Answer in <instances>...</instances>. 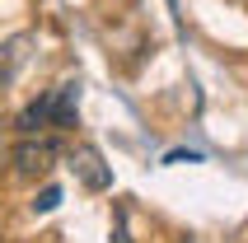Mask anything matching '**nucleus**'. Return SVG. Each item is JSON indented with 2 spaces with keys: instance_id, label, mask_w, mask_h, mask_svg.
<instances>
[{
  "instance_id": "nucleus-1",
  "label": "nucleus",
  "mask_w": 248,
  "mask_h": 243,
  "mask_svg": "<svg viewBox=\"0 0 248 243\" xmlns=\"http://www.w3.org/2000/svg\"><path fill=\"white\" fill-rule=\"evenodd\" d=\"M52 164H56V145L47 136H24L14 145V173L19 178H42L52 173Z\"/></svg>"
},
{
  "instance_id": "nucleus-2",
  "label": "nucleus",
  "mask_w": 248,
  "mask_h": 243,
  "mask_svg": "<svg viewBox=\"0 0 248 243\" xmlns=\"http://www.w3.org/2000/svg\"><path fill=\"white\" fill-rule=\"evenodd\" d=\"M70 173L80 178L89 192H108L112 187V168L103 164V154H98L94 145H75L70 150Z\"/></svg>"
},
{
  "instance_id": "nucleus-3",
  "label": "nucleus",
  "mask_w": 248,
  "mask_h": 243,
  "mask_svg": "<svg viewBox=\"0 0 248 243\" xmlns=\"http://www.w3.org/2000/svg\"><path fill=\"white\" fill-rule=\"evenodd\" d=\"M47 126H61V117H56V94H42L38 103H28V108L19 112V131L24 136H38V131H47Z\"/></svg>"
},
{
  "instance_id": "nucleus-4",
  "label": "nucleus",
  "mask_w": 248,
  "mask_h": 243,
  "mask_svg": "<svg viewBox=\"0 0 248 243\" xmlns=\"http://www.w3.org/2000/svg\"><path fill=\"white\" fill-rule=\"evenodd\" d=\"M24 47H28V38H14V42L0 47V89L14 80V70H19V61H24Z\"/></svg>"
},
{
  "instance_id": "nucleus-5",
  "label": "nucleus",
  "mask_w": 248,
  "mask_h": 243,
  "mask_svg": "<svg viewBox=\"0 0 248 243\" xmlns=\"http://www.w3.org/2000/svg\"><path fill=\"white\" fill-rule=\"evenodd\" d=\"M56 201H61V192H56V187H47L38 201H33V211H56Z\"/></svg>"
},
{
  "instance_id": "nucleus-6",
  "label": "nucleus",
  "mask_w": 248,
  "mask_h": 243,
  "mask_svg": "<svg viewBox=\"0 0 248 243\" xmlns=\"http://www.w3.org/2000/svg\"><path fill=\"white\" fill-rule=\"evenodd\" d=\"M244 5H248V0H244Z\"/></svg>"
}]
</instances>
